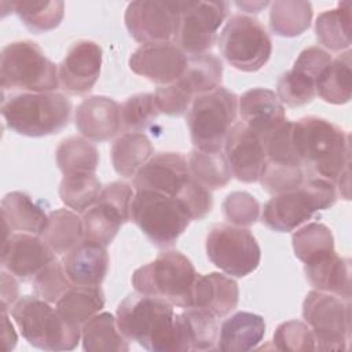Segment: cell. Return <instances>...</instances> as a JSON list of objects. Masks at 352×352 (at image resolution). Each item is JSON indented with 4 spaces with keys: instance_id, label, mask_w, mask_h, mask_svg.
I'll list each match as a JSON object with an SVG mask.
<instances>
[{
    "instance_id": "6da1fadb",
    "label": "cell",
    "mask_w": 352,
    "mask_h": 352,
    "mask_svg": "<svg viewBox=\"0 0 352 352\" xmlns=\"http://www.w3.org/2000/svg\"><path fill=\"white\" fill-rule=\"evenodd\" d=\"M292 143L305 172L333 183L351 164L349 133L326 118L308 116L293 122Z\"/></svg>"
},
{
    "instance_id": "7a4b0ae2",
    "label": "cell",
    "mask_w": 352,
    "mask_h": 352,
    "mask_svg": "<svg viewBox=\"0 0 352 352\" xmlns=\"http://www.w3.org/2000/svg\"><path fill=\"white\" fill-rule=\"evenodd\" d=\"M173 305L142 293L128 294L117 307V326L128 341L153 352L179 351Z\"/></svg>"
},
{
    "instance_id": "3957f363",
    "label": "cell",
    "mask_w": 352,
    "mask_h": 352,
    "mask_svg": "<svg viewBox=\"0 0 352 352\" xmlns=\"http://www.w3.org/2000/svg\"><path fill=\"white\" fill-rule=\"evenodd\" d=\"M1 114L14 132L40 138L58 133L69 124L72 103L55 91L22 92L3 100Z\"/></svg>"
},
{
    "instance_id": "277c9868",
    "label": "cell",
    "mask_w": 352,
    "mask_h": 352,
    "mask_svg": "<svg viewBox=\"0 0 352 352\" xmlns=\"http://www.w3.org/2000/svg\"><path fill=\"white\" fill-rule=\"evenodd\" d=\"M197 278L190 258L179 250H165L155 260L136 268L131 282L138 293L162 298L173 307L190 308Z\"/></svg>"
},
{
    "instance_id": "5b68a950",
    "label": "cell",
    "mask_w": 352,
    "mask_h": 352,
    "mask_svg": "<svg viewBox=\"0 0 352 352\" xmlns=\"http://www.w3.org/2000/svg\"><path fill=\"white\" fill-rule=\"evenodd\" d=\"M21 336L33 346L44 351L74 349L81 338V327L63 319L51 302L37 296H22L11 307Z\"/></svg>"
},
{
    "instance_id": "8992f818",
    "label": "cell",
    "mask_w": 352,
    "mask_h": 352,
    "mask_svg": "<svg viewBox=\"0 0 352 352\" xmlns=\"http://www.w3.org/2000/svg\"><path fill=\"white\" fill-rule=\"evenodd\" d=\"M337 201L336 184L311 177L293 190L275 194L263 209L261 221L278 232H290L308 221L316 212L331 208Z\"/></svg>"
},
{
    "instance_id": "52a82bcc",
    "label": "cell",
    "mask_w": 352,
    "mask_h": 352,
    "mask_svg": "<svg viewBox=\"0 0 352 352\" xmlns=\"http://www.w3.org/2000/svg\"><path fill=\"white\" fill-rule=\"evenodd\" d=\"M131 220L157 246H172L192 221L184 202L151 190L135 191Z\"/></svg>"
},
{
    "instance_id": "ba28073f",
    "label": "cell",
    "mask_w": 352,
    "mask_h": 352,
    "mask_svg": "<svg viewBox=\"0 0 352 352\" xmlns=\"http://www.w3.org/2000/svg\"><path fill=\"white\" fill-rule=\"evenodd\" d=\"M3 91L14 88L28 92H51L59 87L58 66L41 47L30 40L12 41L0 52Z\"/></svg>"
},
{
    "instance_id": "9c48e42d",
    "label": "cell",
    "mask_w": 352,
    "mask_h": 352,
    "mask_svg": "<svg viewBox=\"0 0 352 352\" xmlns=\"http://www.w3.org/2000/svg\"><path fill=\"white\" fill-rule=\"evenodd\" d=\"M236 111L238 96L224 87L195 96L186 117L194 147L208 153L221 151Z\"/></svg>"
},
{
    "instance_id": "30bf717a",
    "label": "cell",
    "mask_w": 352,
    "mask_h": 352,
    "mask_svg": "<svg viewBox=\"0 0 352 352\" xmlns=\"http://www.w3.org/2000/svg\"><path fill=\"white\" fill-rule=\"evenodd\" d=\"M217 45L221 56L236 70L257 72L270 60L272 41L265 28L253 16L236 14L220 32Z\"/></svg>"
},
{
    "instance_id": "8fae6325",
    "label": "cell",
    "mask_w": 352,
    "mask_h": 352,
    "mask_svg": "<svg viewBox=\"0 0 352 352\" xmlns=\"http://www.w3.org/2000/svg\"><path fill=\"white\" fill-rule=\"evenodd\" d=\"M351 300L312 290L302 302V318L315 338V351H345L351 340Z\"/></svg>"
},
{
    "instance_id": "7c38bea8",
    "label": "cell",
    "mask_w": 352,
    "mask_h": 352,
    "mask_svg": "<svg viewBox=\"0 0 352 352\" xmlns=\"http://www.w3.org/2000/svg\"><path fill=\"white\" fill-rule=\"evenodd\" d=\"M206 254L224 274L243 278L260 264V246L246 227L216 224L206 235Z\"/></svg>"
},
{
    "instance_id": "4fadbf2b",
    "label": "cell",
    "mask_w": 352,
    "mask_h": 352,
    "mask_svg": "<svg viewBox=\"0 0 352 352\" xmlns=\"http://www.w3.org/2000/svg\"><path fill=\"white\" fill-rule=\"evenodd\" d=\"M230 4L227 1L180 0V18L175 43L188 55L209 52L217 38Z\"/></svg>"
},
{
    "instance_id": "5bb4252c",
    "label": "cell",
    "mask_w": 352,
    "mask_h": 352,
    "mask_svg": "<svg viewBox=\"0 0 352 352\" xmlns=\"http://www.w3.org/2000/svg\"><path fill=\"white\" fill-rule=\"evenodd\" d=\"M133 188L125 182L103 186L99 199L82 213L84 239L107 246L113 242L122 224L131 220Z\"/></svg>"
},
{
    "instance_id": "9a60e30c",
    "label": "cell",
    "mask_w": 352,
    "mask_h": 352,
    "mask_svg": "<svg viewBox=\"0 0 352 352\" xmlns=\"http://www.w3.org/2000/svg\"><path fill=\"white\" fill-rule=\"evenodd\" d=\"M180 18V0L132 1L124 15L129 34L138 43L153 44L175 41Z\"/></svg>"
},
{
    "instance_id": "2e32d148",
    "label": "cell",
    "mask_w": 352,
    "mask_h": 352,
    "mask_svg": "<svg viewBox=\"0 0 352 352\" xmlns=\"http://www.w3.org/2000/svg\"><path fill=\"white\" fill-rule=\"evenodd\" d=\"M194 182L187 158L180 153H157L133 176V188L151 190L182 198Z\"/></svg>"
},
{
    "instance_id": "e0dca14e",
    "label": "cell",
    "mask_w": 352,
    "mask_h": 352,
    "mask_svg": "<svg viewBox=\"0 0 352 352\" xmlns=\"http://www.w3.org/2000/svg\"><path fill=\"white\" fill-rule=\"evenodd\" d=\"M188 55L175 43L143 44L129 58V69L151 82L168 85L177 81L187 66Z\"/></svg>"
},
{
    "instance_id": "ac0fdd59",
    "label": "cell",
    "mask_w": 352,
    "mask_h": 352,
    "mask_svg": "<svg viewBox=\"0 0 352 352\" xmlns=\"http://www.w3.org/2000/svg\"><path fill=\"white\" fill-rule=\"evenodd\" d=\"M224 155L232 176L242 183L258 182L265 165L264 139L246 124L235 122L224 140Z\"/></svg>"
},
{
    "instance_id": "d6986e66",
    "label": "cell",
    "mask_w": 352,
    "mask_h": 352,
    "mask_svg": "<svg viewBox=\"0 0 352 352\" xmlns=\"http://www.w3.org/2000/svg\"><path fill=\"white\" fill-rule=\"evenodd\" d=\"M102 47L91 40L72 44L58 66L59 87L69 95H85L96 84L102 69Z\"/></svg>"
},
{
    "instance_id": "ffe728a7",
    "label": "cell",
    "mask_w": 352,
    "mask_h": 352,
    "mask_svg": "<svg viewBox=\"0 0 352 352\" xmlns=\"http://www.w3.org/2000/svg\"><path fill=\"white\" fill-rule=\"evenodd\" d=\"M54 260L56 254L40 235L16 232L4 238L1 268L18 279H33Z\"/></svg>"
},
{
    "instance_id": "44dd1931",
    "label": "cell",
    "mask_w": 352,
    "mask_h": 352,
    "mask_svg": "<svg viewBox=\"0 0 352 352\" xmlns=\"http://www.w3.org/2000/svg\"><path fill=\"white\" fill-rule=\"evenodd\" d=\"M74 122L82 138L92 142L109 140L121 129L120 104L109 96H89L77 106Z\"/></svg>"
},
{
    "instance_id": "7402d4cb",
    "label": "cell",
    "mask_w": 352,
    "mask_h": 352,
    "mask_svg": "<svg viewBox=\"0 0 352 352\" xmlns=\"http://www.w3.org/2000/svg\"><path fill=\"white\" fill-rule=\"evenodd\" d=\"M241 120L263 139L278 129L285 121V107L276 94L268 88H252L238 99Z\"/></svg>"
},
{
    "instance_id": "603a6c76",
    "label": "cell",
    "mask_w": 352,
    "mask_h": 352,
    "mask_svg": "<svg viewBox=\"0 0 352 352\" xmlns=\"http://www.w3.org/2000/svg\"><path fill=\"white\" fill-rule=\"evenodd\" d=\"M62 265L73 285L100 286L109 271V253L106 246L82 239L63 254Z\"/></svg>"
},
{
    "instance_id": "cb8c5ba5",
    "label": "cell",
    "mask_w": 352,
    "mask_h": 352,
    "mask_svg": "<svg viewBox=\"0 0 352 352\" xmlns=\"http://www.w3.org/2000/svg\"><path fill=\"white\" fill-rule=\"evenodd\" d=\"M238 300L239 289L232 278L219 272L198 274L192 290V307L216 318H224L236 308Z\"/></svg>"
},
{
    "instance_id": "d4e9b609",
    "label": "cell",
    "mask_w": 352,
    "mask_h": 352,
    "mask_svg": "<svg viewBox=\"0 0 352 352\" xmlns=\"http://www.w3.org/2000/svg\"><path fill=\"white\" fill-rule=\"evenodd\" d=\"M212 314L190 307L176 314V336L179 351H214L220 327Z\"/></svg>"
},
{
    "instance_id": "484cf974",
    "label": "cell",
    "mask_w": 352,
    "mask_h": 352,
    "mask_svg": "<svg viewBox=\"0 0 352 352\" xmlns=\"http://www.w3.org/2000/svg\"><path fill=\"white\" fill-rule=\"evenodd\" d=\"M307 280L315 290L351 300V260L336 250L304 264Z\"/></svg>"
},
{
    "instance_id": "4316f807",
    "label": "cell",
    "mask_w": 352,
    "mask_h": 352,
    "mask_svg": "<svg viewBox=\"0 0 352 352\" xmlns=\"http://www.w3.org/2000/svg\"><path fill=\"white\" fill-rule=\"evenodd\" d=\"M1 219L4 238L10 235V231L41 235L48 223L45 210L30 195L21 191H11L3 197Z\"/></svg>"
},
{
    "instance_id": "83f0119b",
    "label": "cell",
    "mask_w": 352,
    "mask_h": 352,
    "mask_svg": "<svg viewBox=\"0 0 352 352\" xmlns=\"http://www.w3.org/2000/svg\"><path fill=\"white\" fill-rule=\"evenodd\" d=\"M265 334L261 315L241 311L226 319L219 331L217 349L223 352H246L254 349Z\"/></svg>"
},
{
    "instance_id": "f1b7e54d",
    "label": "cell",
    "mask_w": 352,
    "mask_h": 352,
    "mask_svg": "<svg viewBox=\"0 0 352 352\" xmlns=\"http://www.w3.org/2000/svg\"><path fill=\"white\" fill-rule=\"evenodd\" d=\"M223 77V63L216 55L206 52L188 56L183 76L175 81L184 94L194 100L195 96L220 87Z\"/></svg>"
},
{
    "instance_id": "f546056e",
    "label": "cell",
    "mask_w": 352,
    "mask_h": 352,
    "mask_svg": "<svg viewBox=\"0 0 352 352\" xmlns=\"http://www.w3.org/2000/svg\"><path fill=\"white\" fill-rule=\"evenodd\" d=\"M81 342L88 352H126L129 342L110 312L94 315L81 327Z\"/></svg>"
},
{
    "instance_id": "4dcf8cb0",
    "label": "cell",
    "mask_w": 352,
    "mask_h": 352,
    "mask_svg": "<svg viewBox=\"0 0 352 352\" xmlns=\"http://www.w3.org/2000/svg\"><path fill=\"white\" fill-rule=\"evenodd\" d=\"M153 154L154 147L143 132H125L111 144L113 168L124 177H133Z\"/></svg>"
},
{
    "instance_id": "1f68e13d",
    "label": "cell",
    "mask_w": 352,
    "mask_h": 352,
    "mask_svg": "<svg viewBox=\"0 0 352 352\" xmlns=\"http://www.w3.org/2000/svg\"><path fill=\"white\" fill-rule=\"evenodd\" d=\"M56 256H63L84 239L82 219L70 209H55L48 213V223L40 235Z\"/></svg>"
},
{
    "instance_id": "d6a6232c",
    "label": "cell",
    "mask_w": 352,
    "mask_h": 352,
    "mask_svg": "<svg viewBox=\"0 0 352 352\" xmlns=\"http://www.w3.org/2000/svg\"><path fill=\"white\" fill-rule=\"evenodd\" d=\"M104 307V294L100 286L73 285L56 302L55 308L63 319L82 327V324Z\"/></svg>"
},
{
    "instance_id": "836d02e7",
    "label": "cell",
    "mask_w": 352,
    "mask_h": 352,
    "mask_svg": "<svg viewBox=\"0 0 352 352\" xmlns=\"http://www.w3.org/2000/svg\"><path fill=\"white\" fill-rule=\"evenodd\" d=\"M318 41L330 51L342 52L351 47V1L338 3L320 12L315 22Z\"/></svg>"
},
{
    "instance_id": "e575fe53",
    "label": "cell",
    "mask_w": 352,
    "mask_h": 352,
    "mask_svg": "<svg viewBox=\"0 0 352 352\" xmlns=\"http://www.w3.org/2000/svg\"><path fill=\"white\" fill-rule=\"evenodd\" d=\"M352 73L351 51L341 52L331 60L316 84V95L331 104H344L351 99Z\"/></svg>"
},
{
    "instance_id": "d590c367",
    "label": "cell",
    "mask_w": 352,
    "mask_h": 352,
    "mask_svg": "<svg viewBox=\"0 0 352 352\" xmlns=\"http://www.w3.org/2000/svg\"><path fill=\"white\" fill-rule=\"evenodd\" d=\"M55 157L56 165L63 176L95 173L99 164L98 148L91 143V140L80 136L63 139L56 148Z\"/></svg>"
},
{
    "instance_id": "8d00e7d4",
    "label": "cell",
    "mask_w": 352,
    "mask_h": 352,
    "mask_svg": "<svg viewBox=\"0 0 352 352\" xmlns=\"http://www.w3.org/2000/svg\"><path fill=\"white\" fill-rule=\"evenodd\" d=\"M312 14V4L309 1H274L270 10V26L278 36L296 37L311 26Z\"/></svg>"
},
{
    "instance_id": "74e56055",
    "label": "cell",
    "mask_w": 352,
    "mask_h": 352,
    "mask_svg": "<svg viewBox=\"0 0 352 352\" xmlns=\"http://www.w3.org/2000/svg\"><path fill=\"white\" fill-rule=\"evenodd\" d=\"M10 4L22 23L36 34L58 28L65 15V3L58 0H23Z\"/></svg>"
},
{
    "instance_id": "f35d334b",
    "label": "cell",
    "mask_w": 352,
    "mask_h": 352,
    "mask_svg": "<svg viewBox=\"0 0 352 352\" xmlns=\"http://www.w3.org/2000/svg\"><path fill=\"white\" fill-rule=\"evenodd\" d=\"M187 164L192 177L210 191L226 187L232 177L228 161L221 151L208 153L194 148Z\"/></svg>"
},
{
    "instance_id": "ab89813d",
    "label": "cell",
    "mask_w": 352,
    "mask_h": 352,
    "mask_svg": "<svg viewBox=\"0 0 352 352\" xmlns=\"http://www.w3.org/2000/svg\"><path fill=\"white\" fill-rule=\"evenodd\" d=\"M103 186L95 173H77L63 176L59 186L62 202L77 213H84L96 204Z\"/></svg>"
},
{
    "instance_id": "60d3db41",
    "label": "cell",
    "mask_w": 352,
    "mask_h": 352,
    "mask_svg": "<svg viewBox=\"0 0 352 352\" xmlns=\"http://www.w3.org/2000/svg\"><path fill=\"white\" fill-rule=\"evenodd\" d=\"M292 242L296 257L304 264L334 252L333 232L327 226L316 221L298 228L293 234Z\"/></svg>"
},
{
    "instance_id": "b9f144b4",
    "label": "cell",
    "mask_w": 352,
    "mask_h": 352,
    "mask_svg": "<svg viewBox=\"0 0 352 352\" xmlns=\"http://www.w3.org/2000/svg\"><path fill=\"white\" fill-rule=\"evenodd\" d=\"M154 94H136L120 104L121 129L125 132H142L160 116Z\"/></svg>"
},
{
    "instance_id": "7bdbcfd3",
    "label": "cell",
    "mask_w": 352,
    "mask_h": 352,
    "mask_svg": "<svg viewBox=\"0 0 352 352\" xmlns=\"http://www.w3.org/2000/svg\"><path fill=\"white\" fill-rule=\"evenodd\" d=\"M275 94L282 104L289 107L304 106L315 98L316 81L304 72L292 67L279 77Z\"/></svg>"
},
{
    "instance_id": "ee69618b",
    "label": "cell",
    "mask_w": 352,
    "mask_h": 352,
    "mask_svg": "<svg viewBox=\"0 0 352 352\" xmlns=\"http://www.w3.org/2000/svg\"><path fill=\"white\" fill-rule=\"evenodd\" d=\"M305 180V170L300 164H278L265 160L258 182L263 188L275 195L301 186Z\"/></svg>"
},
{
    "instance_id": "f6af8a7d",
    "label": "cell",
    "mask_w": 352,
    "mask_h": 352,
    "mask_svg": "<svg viewBox=\"0 0 352 352\" xmlns=\"http://www.w3.org/2000/svg\"><path fill=\"white\" fill-rule=\"evenodd\" d=\"M32 285L34 296L51 304L56 302L73 286L63 270L62 261L58 260H54L47 267H44L33 278Z\"/></svg>"
},
{
    "instance_id": "bcb514c9",
    "label": "cell",
    "mask_w": 352,
    "mask_h": 352,
    "mask_svg": "<svg viewBox=\"0 0 352 352\" xmlns=\"http://www.w3.org/2000/svg\"><path fill=\"white\" fill-rule=\"evenodd\" d=\"M275 349L302 352L315 351V338L311 327L305 322L287 320L280 323L272 338Z\"/></svg>"
},
{
    "instance_id": "7dc6e473",
    "label": "cell",
    "mask_w": 352,
    "mask_h": 352,
    "mask_svg": "<svg viewBox=\"0 0 352 352\" xmlns=\"http://www.w3.org/2000/svg\"><path fill=\"white\" fill-rule=\"evenodd\" d=\"M223 212L231 224L249 227L258 219L260 204L246 191H234L226 197L223 202Z\"/></svg>"
},
{
    "instance_id": "c3c4849f",
    "label": "cell",
    "mask_w": 352,
    "mask_h": 352,
    "mask_svg": "<svg viewBox=\"0 0 352 352\" xmlns=\"http://www.w3.org/2000/svg\"><path fill=\"white\" fill-rule=\"evenodd\" d=\"M154 96L160 111L172 117L184 114L192 103V99H190L176 82L160 85Z\"/></svg>"
},
{
    "instance_id": "681fc988",
    "label": "cell",
    "mask_w": 352,
    "mask_h": 352,
    "mask_svg": "<svg viewBox=\"0 0 352 352\" xmlns=\"http://www.w3.org/2000/svg\"><path fill=\"white\" fill-rule=\"evenodd\" d=\"M331 60H333V58L327 51H324L320 47L314 45V47H308L300 52V55L294 60L293 67L311 76L318 84L320 76L329 67Z\"/></svg>"
},
{
    "instance_id": "f907efd6",
    "label": "cell",
    "mask_w": 352,
    "mask_h": 352,
    "mask_svg": "<svg viewBox=\"0 0 352 352\" xmlns=\"http://www.w3.org/2000/svg\"><path fill=\"white\" fill-rule=\"evenodd\" d=\"M18 300V283L15 276L1 268V311H7L8 307Z\"/></svg>"
},
{
    "instance_id": "816d5d0a",
    "label": "cell",
    "mask_w": 352,
    "mask_h": 352,
    "mask_svg": "<svg viewBox=\"0 0 352 352\" xmlns=\"http://www.w3.org/2000/svg\"><path fill=\"white\" fill-rule=\"evenodd\" d=\"M1 318H3V333H1V337H3V342L6 345L4 346L6 351H10L16 344V334H15V330H14V326H12L11 320L7 316V311H1Z\"/></svg>"
},
{
    "instance_id": "f5cc1de1",
    "label": "cell",
    "mask_w": 352,
    "mask_h": 352,
    "mask_svg": "<svg viewBox=\"0 0 352 352\" xmlns=\"http://www.w3.org/2000/svg\"><path fill=\"white\" fill-rule=\"evenodd\" d=\"M239 8H242L246 12H258L263 7H267L270 3L268 1H238L235 3Z\"/></svg>"
}]
</instances>
